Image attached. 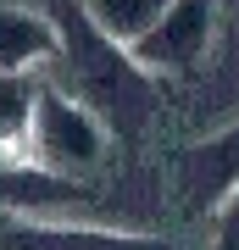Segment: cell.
<instances>
[{
    "mask_svg": "<svg viewBox=\"0 0 239 250\" xmlns=\"http://www.w3.org/2000/svg\"><path fill=\"white\" fill-rule=\"evenodd\" d=\"M56 34L67 62V95H78L111 134H139L145 117L156 111V78L133 62V50L106 39L84 6H62Z\"/></svg>",
    "mask_w": 239,
    "mask_h": 250,
    "instance_id": "1",
    "label": "cell"
},
{
    "mask_svg": "<svg viewBox=\"0 0 239 250\" xmlns=\"http://www.w3.org/2000/svg\"><path fill=\"white\" fill-rule=\"evenodd\" d=\"M106 139H111V128L100 123L78 95L56 89V83H39L34 128H28V156L34 161H44V167L62 172V178H84V172L100 167Z\"/></svg>",
    "mask_w": 239,
    "mask_h": 250,
    "instance_id": "2",
    "label": "cell"
},
{
    "mask_svg": "<svg viewBox=\"0 0 239 250\" xmlns=\"http://www.w3.org/2000/svg\"><path fill=\"white\" fill-rule=\"evenodd\" d=\"M173 189H178V206L189 217H212L239 189V123L184 145L173 156Z\"/></svg>",
    "mask_w": 239,
    "mask_h": 250,
    "instance_id": "3",
    "label": "cell"
},
{
    "mask_svg": "<svg viewBox=\"0 0 239 250\" xmlns=\"http://www.w3.org/2000/svg\"><path fill=\"white\" fill-rule=\"evenodd\" d=\"M212 28H217L212 0H173L161 11V22L128 50L151 78H178V72H195L200 56L212 50Z\"/></svg>",
    "mask_w": 239,
    "mask_h": 250,
    "instance_id": "4",
    "label": "cell"
},
{
    "mask_svg": "<svg viewBox=\"0 0 239 250\" xmlns=\"http://www.w3.org/2000/svg\"><path fill=\"white\" fill-rule=\"evenodd\" d=\"M0 250H178L156 233H123L100 223H62V217H17L0 211Z\"/></svg>",
    "mask_w": 239,
    "mask_h": 250,
    "instance_id": "5",
    "label": "cell"
},
{
    "mask_svg": "<svg viewBox=\"0 0 239 250\" xmlns=\"http://www.w3.org/2000/svg\"><path fill=\"white\" fill-rule=\"evenodd\" d=\"M89 189L84 178H62L34 156L17 161H0V211H17V217H62L72 206H84Z\"/></svg>",
    "mask_w": 239,
    "mask_h": 250,
    "instance_id": "6",
    "label": "cell"
},
{
    "mask_svg": "<svg viewBox=\"0 0 239 250\" xmlns=\"http://www.w3.org/2000/svg\"><path fill=\"white\" fill-rule=\"evenodd\" d=\"M62 56V34L50 17L22 6H0V72H34L39 62Z\"/></svg>",
    "mask_w": 239,
    "mask_h": 250,
    "instance_id": "7",
    "label": "cell"
},
{
    "mask_svg": "<svg viewBox=\"0 0 239 250\" xmlns=\"http://www.w3.org/2000/svg\"><path fill=\"white\" fill-rule=\"evenodd\" d=\"M34 100H39L34 72H0V161H17V156H28Z\"/></svg>",
    "mask_w": 239,
    "mask_h": 250,
    "instance_id": "8",
    "label": "cell"
},
{
    "mask_svg": "<svg viewBox=\"0 0 239 250\" xmlns=\"http://www.w3.org/2000/svg\"><path fill=\"white\" fill-rule=\"evenodd\" d=\"M167 6L173 0H84L89 22H95L106 39H117V45H139V39L161 22Z\"/></svg>",
    "mask_w": 239,
    "mask_h": 250,
    "instance_id": "9",
    "label": "cell"
},
{
    "mask_svg": "<svg viewBox=\"0 0 239 250\" xmlns=\"http://www.w3.org/2000/svg\"><path fill=\"white\" fill-rule=\"evenodd\" d=\"M212 250H239V189L217 206V239H212Z\"/></svg>",
    "mask_w": 239,
    "mask_h": 250,
    "instance_id": "10",
    "label": "cell"
}]
</instances>
